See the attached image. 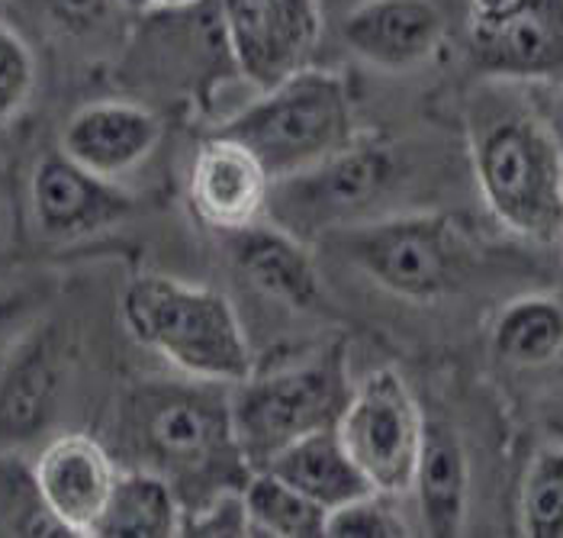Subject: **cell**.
Returning <instances> with one entry per match:
<instances>
[{
  "mask_svg": "<svg viewBox=\"0 0 563 538\" xmlns=\"http://www.w3.org/2000/svg\"><path fill=\"white\" fill-rule=\"evenodd\" d=\"M219 10L229 55L252 88H277L319 45L316 0H219Z\"/></svg>",
  "mask_w": 563,
  "mask_h": 538,
  "instance_id": "obj_9",
  "label": "cell"
},
{
  "mask_svg": "<svg viewBox=\"0 0 563 538\" xmlns=\"http://www.w3.org/2000/svg\"><path fill=\"white\" fill-rule=\"evenodd\" d=\"M48 10L55 13V20H62L65 26H90L100 10H103V0H48Z\"/></svg>",
  "mask_w": 563,
  "mask_h": 538,
  "instance_id": "obj_27",
  "label": "cell"
},
{
  "mask_svg": "<svg viewBox=\"0 0 563 538\" xmlns=\"http://www.w3.org/2000/svg\"><path fill=\"white\" fill-rule=\"evenodd\" d=\"M422 429L426 419L419 404L393 367H377L354 384L351 400L335 426L357 471L377 494L387 496L412 491Z\"/></svg>",
  "mask_w": 563,
  "mask_h": 538,
  "instance_id": "obj_8",
  "label": "cell"
},
{
  "mask_svg": "<svg viewBox=\"0 0 563 538\" xmlns=\"http://www.w3.org/2000/svg\"><path fill=\"white\" fill-rule=\"evenodd\" d=\"M474 175L489 213L525 239L563 232V149L531 113H503L474 135Z\"/></svg>",
  "mask_w": 563,
  "mask_h": 538,
  "instance_id": "obj_4",
  "label": "cell"
},
{
  "mask_svg": "<svg viewBox=\"0 0 563 538\" xmlns=\"http://www.w3.org/2000/svg\"><path fill=\"white\" fill-rule=\"evenodd\" d=\"M503 3H509V0H474V13H486V10H496V7H503Z\"/></svg>",
  "mask_w": 563,
  "mask_h": 538,
  "instance_id": "obj_29",
  "label": "cell"
},
{
  "mask_svg": "<svg viewBox=\"0 0 563 538\" xmlns=\"http://www.w3.org/2000/svg\"><path fill=\"white\" fill-rule=\"evenodd\" d=\"M347 265L393 297L429 304L454 294L471 271V245L448 213H399L329 232Z\"/></svg>",
  "mask_w": 563,
  "mask_h": 538,
  "instance_id": "obj_6",
  "label": "cell"
},
{
  "mask_svg": "<svg viewBox=\"0 0 563 538\" xmlns=\"http://www.w3.org/2000/svg\"><path fill=\"white\" fill-rule=\"evenodd\" d=\"M242 503L249 516V536H325V509L271 471H252L249 484L242 487Z\"/></svg>",
  "mask_w": 563,
  "mask_h": 538,
  "instance_id": "obj_22",
  "label": "cell"
},
{
  "mask_svg": "<svg viewBox=\"0 0 563 538\" xmlns=\"http://www.w3.org/2000/svg\"><path fill=\"white\" fill-rule=\"evenodd\" d=\"M412 491L419 499L422 529L429 536L454 538L464 532L471 503V461L461 436L441 419H426Z\"/></svg>",
  "mask_w": 563,
  "mask_h": 538,
  "instance_id": "obj_17",
  "label": "cell"
},
{
  "mask_svg": "<svg viewBox=\"0 0 563 538\" xmlns=\"http://www.w3.org/2000/svg\"><path fill=\"white\" fill-rule=\"evenodd\" d=\"M271 175L264 172L255 152L229 135H210L200 142L190 165V204L197 217L219 232H239L258 223L267 210Z\"/></svg>",
  "mask_w": 563,
  "mask_h": 538,
  "instance_id": "obj_13",
  "label": "cell"
},
{
  "mask_svg": "<svg viewBox=\"0 0 563 538\" xmlns=\"http://www.w3.org/2000/svg\"><path fill=\"white\" fill-rule=\"evenodd\" d=\"M471 52L493 78H551L563 72V0H509L474 13Z\"/></svg>",
  "mask_w": 563,
  "mask_h": 538,
  "instance_id": "obj_10",
  "label": "cell"
},
{
  "mask_svg": "<svg viewBox=\"0 0 563 538\" xmlns=\"http://www.w3.org/2000/svg\"><path fill=\"white\" fill-rule=\"evenodd\" d=\"M33 223L52 242H75L126 220L132 194L68 158L62 149L36 162L30 178Z\"/></svg>",
  "mask_w": 563,
  "mask_h": 538,
  "instance_id": "obj_11",
  "label": "cell"
},
{
  "mask_svg": "<svg viewBox=\"0 0 563 538\" xmlns=\"http://www.w3.org/2000/svg\"><path fill=\"white\" fill-rule=\"evenodd\" d=\"M345 345L335 342L303 364L271 374H249L229 394L232 429L252 471L309 432L339 426L351 400Z\"/></svg>",
  "mask_w": 563,
  "mask_h": 538,
  "instance_id": "obj_5",
  "label": "cell"
},
{
  "mask_svg": "<svg viewBox=\"0 0 563 538\" xmlns=\"http://www.w3.org/2000/svg\"><path fill=\"white\" fill-rule=\"evenodd\" d=\"M145 381L120 406L117 442L126 468L155 471L172 484L184 516L222 494H239L252 464L239 449L229 397L213 381Z\"/></svg>",
  "mask_w": 563,
  "mask_h": 538,
  "instance_id": "obj_1",
  "label": "cell"
},
{
  "mask_svg": "<svg viewBox=\"0 0 563 538\" xmlns=\"http://www.w3.org/2000/svg\"><path fill=\"white\" fill-rule=\"evenodd\" d=\"M232 235V259L252 284L294 310H316L322 304L319 271L300 235L277 223H252Z\"/></svg>",
  "mask_w": 563,
  "mask_h": 538,
  "instance_id": "obj_16",
  "label": "cell"
},
{
  "mask_svg": "<svg viewBox=\"0 0 563 538\" xmlns=\"http://www.w3.org/2000/svg\"><path fill=\"white\" fill-rule=\"evenodd\" d=\"M117 461L93 436L71 432L48 442L36 464L33 481L45 509L68 536H93L117 484Z\"/></svg>",
  "mask_w": 563,
  "mask_h": 538,
  "instance_id": "obj_12",
  "label": "cell"
},
{
  "mask_svg": "<svg viewBox=\"0 0 563 538\" xmlns=\"http://www.w3.org/2000/svg\"><path fill=\"white\" fill-rule=\"evenodd\" d=\"M152 3H162V7H184V3H190V0H152Z\"/></svg>",
  "mask_w": 563,
  "mask_h": 538,
  "instance_id": "obj_31",
  "label": "cell"
},
{
  "mask_svg": "<svg viewBox=\"0 0 563 538\" xmlns=\"http://www.w3.org/2000/svg\"><path fill=\"white\" fill-rule=\"evenodd\" d=\"M493 352L519 367H538L558 359L563 352L561 304L544 294L512 300L493 326Z\"/></svg>",
  "mask_w": 563,
  "mask_h": 538,
  "instance_id": "obj_21",
  "label": "cell"
},
{
  "mask_svg": "<svg viewBox=\"0 0 563 538\" xmlns=\"http://www.w3.org/2000/svg\"><path fill=\"white\" fill-rule=\"evenodd\" d=\"M402 178L396 149L387 142H351L290 178L271 184L267 217L287 232L309 239L345 226L367 223Z\"/></svg>",
  "mask_w": 563,
  "mask_h": 538,
  "instance_id": "obj_7",
  "label": "cell"
},
{
  "mask_svg": "<svg viewBox=\"0 0 563 538\" xmlns=\"http://www.w3.org/2000/svg\"><path fill=\"white\" fill-rule=\"evenodd\" d=\"M3 226H7V194L0 187V232H3Z\"/></svg>",
  "mask_w": 563,
  "mask_h": 538,
  "instance_id": "obj_30",
  "label": "cell"
},
{
  "mask_svg": "<svg viewBox=\"0 0 563 538\" xmlns=\"http://www.w3.org/2000/svg\"><path fill=\"white\" fill-rule=\"evenodd\" d=\"M261 471L277 474L280 481L297 487L312 503H319L325 513L342 506L347 499H357V496L374 491L367 484V477L357 471V464L351 461L335 426L309 432L303 439L290 442L287 449L277 451Z\"/></svg>",
  "mask_w": 563,
  "mask_h": 538,
  "instance_id": "obj_19",
  "label": "cell"
},
{
  "mask_svg": "<svg viewBox=\"0 0 563 538\" xmlns=\"http://www.w3.org/2000/svg\"><path fill=\"white\" fill-rule=\"evenodd\" d=\"M180 536H249V516L242 491L222 494L213 503L194 509L180 523Z\"/></svg>",
  "mask_w": 563,
  "mask_h": 538,
  "instance_id": "obj_26",
  "label": "cell"
},
{
  "mask_svg": "<svg viewBox=\"0 0 563 538\" xmlns=\"http://www.w3.org/2000/svg\"><path fill=\"white\" fill-rule=\"evenodd\" d=\"M217 133L255 152L271 180L312 168L357 139L347 85L309 65L277 88L261 90L255 103L225 120Z\"/></svg>",
  "mask_w": 563,
  "mask_h": 538,
  "instance_id": "obj_3",
  "label": "cell"
},
{
  "mask_svg": "<svg viewBox=\"0 0 563 538\" xmlns=\"http://www.w3.org/2000/svg\"><path fill=\"white\" fill-rule=\"evenodd\" d=\"M158 139L162 120L152 110L126 100H97L68 120L62 152L87 172L117 180L142 165L155 152Z\"/></svg>",
  "mask_w": 563,
  "mask_h": 538,
  "instance_id": "obj_15",
  "label": "cell"
},
{
  "mask_svg": "<svg viewBox=\"0 0 563 538\" xmlns=\"http://www.w3.org/2000/svg\"><path fill=\"white\" fill-rule=\"evenodd\" d=\"M62 361L48 329L20 342L0 371V442H26L40 436L58 406Z\"/></svg>",
  "mask_w": 563,
  "mask_h": 538,
  "instance_id": "obj_18",
  "label": "cell"
},
{
  "mask_svg": "<svg viewBox=\"0 0 563 538\" xmlns=\"http://www.w3.org/2000/svg\"><path fill=\"white\" fill-rule=\"evenodd\" d=\"M184 506L165 477L145 468L117 474L110 503L97 523V538H172L180 536Z\"/></svg>",
  "mask_w": 563,
  "mask_h": 538,
  "instance_id": "obj_20",
  "label": "cell"
},
{
  "mask_svg": "<svg viewBox=\"0 0 563 538\" xmlns=\"http://www.w3.org/2000/svg\"><path fill=\"white\" fill-rule=\"evenodd\" d=\"M36 90V58L26 40L0 23V127L13 123Z\"/></svg>",
  "mask_w": 563,
  "mask_h": 538,
  "instance_id": "obj_25",
  "label": "cell"
},
{
  "mask_svg": "<svg viewBox=\"0 0 563 538\" xmlns=\"http://www.w3.org/2000/svg\"><path fill=\"white\" fill-rule=\"evenodd\" d=\"M345 45L374 68L412 72L444 40V13L434 0H364L342 20Z\"/></svg>",
  "mask_w": 563,
  "mask_h": 538,
  "instance_id": "obj_14",
  "label": "cell"
},
{
  "mask_svg": "<svg viewBox=\"0 0 563 538\" xmlns=\"http://www.w3.org/2000/svg\"><path fill=\"white\" fill-rule=\"evenodd\" d=\"M519 526L528 538H563V446L531 454L519 494Z\"/></svg>",
  "mask_w": 563,
  "mask_h": 538,
  "instance_id": "obj_23",
  "label": "cell"
},
{
  "mask_svg": "<svg viewBox=\"0 0 563 538\" xmlns=\"http://www.w3.org/2000/svg\"><path fill=\"white\" fill-rule=\"evenodd\" d=\"M120 310L132 339L187 377L235 387L255 371L239 316L210 287H194L168 274H139L126 284Z\"/></svg>",
  "mask_w": 563,
  "mask_h": 538,
  "instance_id": "obj_2",
  "label": "cell"
},
{
  "mask_svg": "<svg viewBox=\"0 0 563 538\" xmlns=\"http://www.w3.org/2000/svg\"><path fill=\"white\" fill-rule=\"evenodd\" d=\"M30 304H33V294H30V290L0 294V329H7L10 322H16L20 316L30 310Z\"/></svg>",
  "mask_w": 563,
  "mask_h": 538,
  "instance_id": "obj_28",
  "label": "cell"
},
{
  "mask_svg": "<svg viewBox=\"0 0 563 538\" xmlns=\"http://www.w3.org/2000/svg\"><path fill=\"white\" fill-rule=\"evenodd\" d=\"M0 268H3V259H0Z\"/></svg>",
  "mask_w": 563,
  "mask_h": 538,
  "instance_id": "obj_33",
  "label": "cell"
},
{
  "mask_svg": "<svg viewBox=\"0 0 563 538\" xmlns=\"http://www.w3.org/2000/svg\"><path fill=\"white\" fill-rule=\"evenodd\" d=\"M126 7H135V10H142V7H152V0H123Z\"/></svg>",
  "mask_w": 563,
  "mask_h": 538,
  "instance_id": "obj_32",
  "label": "cell"
},
{
  "mask_svg": "<svg viewBox=\"0 0 563 538\" xmlns=\"http://www.w3.org/2000/svg\"><path fill=\"white\" fill-rule=\"evenodd\" d=\"M329 538H406L412 536L409 523L387 503V494H371L347 499L325 513Z\"/></svg>",
  "mask_w": 563,
  "mask_h": 538,
  "instance_id": "obj_24",
  "label": "cell"
}]
</instances>
